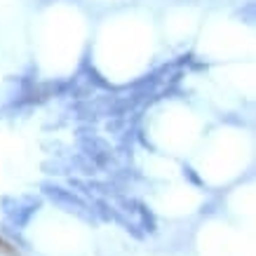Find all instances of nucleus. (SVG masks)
Returning <instances> with one entry per match:
<instances>
[{"label":"nucleus","mask_w":256,"mask_h":256,"mask_svg":"<svg viewBox=\"0 0 256 256\" xmlns=\"http://www.w3.org/2000/svg\"><path fill=\"white\" fill-rule=\"evenodd\" d=\"M0 252H2V254H8V256H19L16 254V249H12V244H8L2 238H0Z\"/></svg>","instance_id":"nucleus-1"}]
</instances>
